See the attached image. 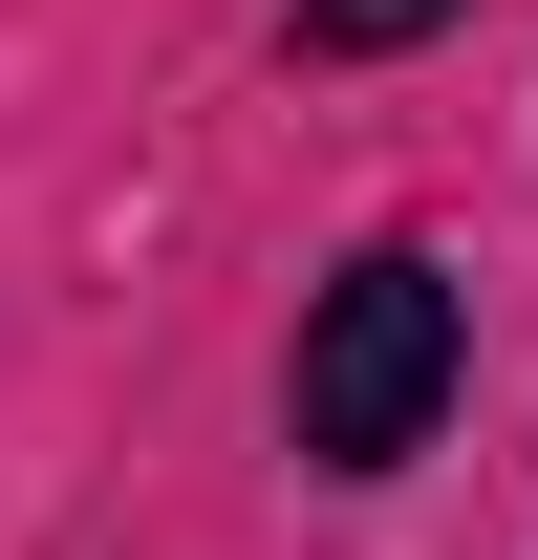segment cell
Wrapping results in <instances>:
<instances>
[{
    "instance_id": "6da1fadb",
    "label": "cell",
    "mask_w": 538,
    "mask_h": 560,
    "mask_svg": "<svg viewBox=\"0 0 538 560\" xmlns=\"http://www.w3.org/2000/svg\"><path fill=\"white\" fill-rule=\"evenodd\" d=\"M473 388V302L431 237H366V259L302 302V366H280V431H302V475H409Z\"/></svg>"
},
{
    "instance_id": "7a4b0ae2",
    "label": "cell",
    "mask_w": 538,
    "mask_h": 560,
    "mask_svg": "<svg viewBox=\"0 0 538 560\" xmlns=\"http://www.w3.org/2000/svg\"><path fill=\"white\" fill-rule=\"evenodd\" d=\"M453 0H302V66H388V44H431Z\"/></svg>"
}]
</instances>
